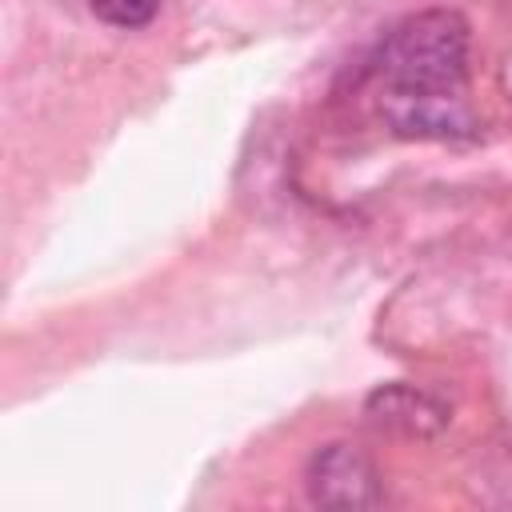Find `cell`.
I'll use <instances>...</instances> for the list:
<instances>
[{"mask_svg":"<svg viewBox=\"0 0 512 512\" xmlns=\"http://www.w3.org/2000/svg\"><path fill=\"white\" fill-rule=\"evenodd\" d=\"M472 28L456 8H424L404 16L376 48L372 76L380 116L404 140H472L476 112L468 104Z\"/></svg>","mask_w":512,"mask_h":512,"instance_id":"6da1fadb","label":"cell"},{"mask_svg":"<svg viewBox=\"0 0 512 512\" xmlns=\"http://www.w3.org/2000/svg\"><path fill=\"white\" fill-rule=\"evenodd\" d=\"M308 500L320 508H376L384 504L380 472L356 444H324L312 452L304 472Z\"/></svg>","mask_w":512,"mask_h":512,"instance_id":"7a4b0ae2","label":"cell"},{"mask_svg":"<svg viewBox=\"0 0 512 512\" xmlns=\"http://www.w3.org/2000/svg\"><path fill=\"white\" fill-rule=\"evenodd\" d=\"M364 416L404 440H428L448 424V404L416 384H380L364 400Z\"/></svg>","mask_w":512,"mask_h":512,"instance_id":"3957f363","label":"cell"},{"mask_svg":"<svg viewBox=\"0 0 512 512\" xmlns=\"http://www.w3.org/2000/svg\"><path fill=\"white\" fill-rule=\"evenodd\" d=\"M92 16L112 28H144L156 20L160 0H88Z\"/></svg>","mask_w":512,"mask_h":512,"instance_id":"277c9868","label":"cell"}]
</instances>
